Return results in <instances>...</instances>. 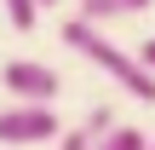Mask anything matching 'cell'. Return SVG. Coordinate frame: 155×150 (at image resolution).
<instances>
[{
    "label": "cell",
    "mask_w": 155,
    "mask_h": 150,
    "mask_svg": "<svg viewBox=\"0 0 155 150\" xmlns=\"http://www.w3.org/2000/svg\"><path fill=\"white\" fill-rule=\"evenodd\" d=\"M63 46H75L92 69H104L121 92H132L138 104H155V75L138 64V52H127V46H115L98 23H81V17H69L63 23Z\"/></svg>",
    "instance_id": "obj_1"
},
{
    "label": "cell",
    "mask_w": 155,
    "mask_h": 150,
    "mask_svg": "<svg viewBox=\"0 0 155 150\" xmlns=\"http://www.w3.org/2000/svg\"><path fill=\"white\" fill-rule=\"evenodd\" d=\"M0 87H6L17 104H52V98L63 92V75H58L52 64H35V58H12V64L0 69Z\"/></svg>",
    "instance_id": "obj_2"
},
{
    "label": "cell",
    "mask_w": 155,
    "mask_h": 150,
    "mask_svg": "<svg viewBox=\"0 0 155 150\" xmlns=\"http://www.w3.org/2000/svg\"><path fill=\"white\" fill-rule=\"evenodd\" d=\"M46 139H58L52 104H6L0 110V145H46Z\"/></svg>",
    "instance_id": "obj_3"
},
{
    "label": "cell",
    "mask_w": 155,
    "mask_h": 150,
    "mask_svg": "<svg viewBox=\"0 0 155 150\" xmlns=\"http://www.w3.org/2000/svg\"><path fill=\"white\" fill-rule=\"evenodd\" d=\"M155 0H81V6H75V17H81V23H98V29H104V23H121V17H138V12H150Z\"/></svg>",
    "instance_id": "obj_4"
},
{
    "label": "cell",
    "mask_w": 155,
    "mask_h": 150,
    "mask_svg": "<svg viewBox=\"0 0 155 150\" xmlns=\"http://www.w3.org/2000/svg\"><path fill=\"white\" fill-rule=\"evenodd\" d=\"M144 145H150V139H144L138 127H121V121H115V127H109V133H104L92 150H144Z\"/></svg>",
    "instance_id": "obj_5"
},
{
    "label": "cell",
    "mask_w": 155,
    "mask_h": 150,
    "mask_svg": "<svg viewBox=\"0 0 155 150\" xmlns=\"http://www.w3.org/2000/svg\"><path fill=\"white\" fill-rule=\"evenodd\" d=\"M6 17H12V29L29 35V29L40 23V0H6Z\"/></svg>",
    "instance_id": "obj_6"
},
{
    "label": "cell",
    "mask_w": 155,
    "mask_h": 150,
    "mask_svg": "<svg viewBox=\"0 0 155 150\" xmlns=\"http://www.w3.org/2000/svg\"><path fill=\"white\" fill-rule=\"evenodd\" d=\"M98 133L92 127H58V150H92Z\"/></svg>",
    "instance_id": "obj_7"
},
{
    "label": "cell",
    "mask_w": 155,
    "mask_h": 150,
    "mask_svg": "<svg viewBox=\"0 0 155 150\" xmlns=\"http://www.w3.org/2000/svg\"><path fill=\"white\" fill-rule=\"evenodd\" d=\"M138 64H144V69H150V75H155V35H150V40H144V46H138Z\"/></svg>",
    "instance_id": "obj_8"
},
{
    "label": "cell",
    "mask_w": 155,
    "mask_h": 150,
    "mask_svg": "<svg viewBox=\"0 0 155 150\" xmlns=\"http://www.w3.org/2000/svg\"><path fill=\"white\" fill-rule=\"evenodd\" d=\"M46 6H58V0H40V12H46Z\"/></svg>",
    "instance_id": "obj_9"
},
{
    "label": "cell",
    "mask_w": 155,
    "mask_h": 150,
    "mask_svg": "<svg viewBox=\"0 0 155 150\" xmlns=\"http://www.w3.org/2000/svg\"><path fill=\"white\" fill-rule=\"evenodd\" d=\"M144 150H155V139H150V145H144Z\"/></svg>",
    "instance_id": "obj_10"
}]
</instances>
